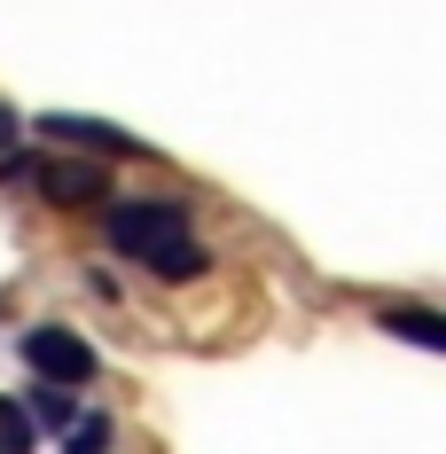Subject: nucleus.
<instances>
[{
  "instance_id": "1",
  "label": "nucleus",
  "mask_w": 446,
  "mask_h": 454,
  "mask_svg": "<svg viewBox=\"0 0 446 454\" xmlns=\"http://www.w3.org/2000/svg\"><path fill=\"white\" fill-rule=\"evenodd\" d=\"M188 235V212L180 204H165V196H126V204H102V243L118 251V259H134V267H149L165 243H180Z\"/></svg>"
},
{
  "instance_id": "2",
  "label": "nucleus",
  "mask_w": 446,
  "mask_h": 454,
  "mask_svg": "<svg viewBox=\"0 0 446 454\" xmlns=\"http://www.w3.org/2000/svg\"><path fill=\"white\" fill-rule=\"evenodd\" d=\"M16 353H24V368H32L40 384H71V392H79V384H94V376H102V353H94L79 329H63V321L24 329V345H16Z\"/></svg>"
},
{
  "instance_id": "3",
  "label": "nucleus",
  "mask_w": 446,
  "mask_h": 454,
  "mask_svg": "<svg viewBox=\"0 0 446 454\" xmlns=\"http://www.w3.org/2000/svg\"><path fill=\"white\" fill-rule=\"evenodd\" d=\"M24 181L40 188L47 204H102L110 173L94 157H24Z\"/></svg>"
},
{
  "instance_id": "4",
  "label": "nucleus",
  "mask_w": 446,
  "mask_h": 454,
  "mask_svg": "<svg viewBox=\"0 0 446 454\" xmlns=\"http://www.w3.org/2000/svg\"><path fill=\"white\" fill-rule=\"evenodd\" d=\"M40 134L55 141V149H87V157H134V134H110L102 118H79V110L40 118Z\"/></svg>"
},
{
  "instance_id": "5",
  "label": "nucleus",
  "mask_w": 446,
  "mask_h": 454,
  "mask_svg": "<svg viewBox=\"0 0 446 454\" xmlns=\"http://www.w3.org/2000/svg\"><path fill=\"white\" fill-rule=\"evenodd\" d=\"M376 321H384L392 337H407V345H423V353H446V321L431 314V306H415V298H392V306H376Z\"/></svg>"
},
{
  "instance_id": "6",
  "label": "nucleus",
  "mask_w": 446,
  "mask_h": 454,
  "mask_svg": "<svg viewBox=\"0 0 446 454\" xmlns=\"http://www.w3.org/2000/svg\"><path fill=\"white\" fill-rule=\"evenodd\" d=\"M204 267H212V251L196 243V227H188L180 243H165V251L149 259V274H157V282H196V274H204Z\"/></svg>"
},
{
  "instance_id": "7",
  "label": "nucleus",
  "mask_w": 446,
  "mask_h": 454,
  "mask_svg": "<svg viewBox=\"0 0 446 454\" xmlns=\"http://www.w3.org/2000/svg\"><path fill=\"white\" fill-rule=\"evenodd\" d=\"M110 439H118L110 415H71L63 423V454H110Z\"/></svg>"
},
{
  "instance_id": "8",
  "label": "nucleus",
  "mask_w": 446,
  "mask_h": 454,
  "mask_svg": "<svg viewBox=\"0 0 446 454\" xmlns=\"http://www.w3.org/2000/svg\"><path fill=\"white\" fill-rule=\"evenodd\" d=\"M24 415H32V431H63V423H71V384H40V392H32V400H24Z\"/></svg>"
},
{
  "instance_id": "9",
  "label": "nucleus",
  "mask_w": 446,
  "mask_h": 454,
  "mask_svg": "<svg viewBox=\"0 0 446 454\" xmlns=\"http://www.w3.org/2000/svg\"><path fill=\"white\" fill-rule=\"evenodd\" d=\"M32 447H40V431H32L24 400H0V454H32Z\"/></svg>"
},
{
  "instance_id": "10",
  "label": "nucleus",
  "mask_w": 446,
  "mask_h": 454,
  "mask_svg": "<svg viewBox=\"0 0 446 454\" xmlns=\"http://www.w3.org/2000/svg\"><path fill=\"white\" fill-rule=\"evenodd\" d=\"M16 141H24V118H16V110H8V102H0V157H8V149H16Z\"/></svg>"
}]
</instances>
